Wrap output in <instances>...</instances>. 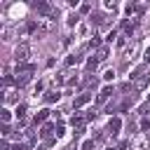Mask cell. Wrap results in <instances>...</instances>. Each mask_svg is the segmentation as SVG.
Returning a JSON list of instances; mask_svg holds the SVG:
<instances>
[{
  "mask_svg": "<svg viewBox=\"0 0 150 150\" xmlns=\"http://www.w3.org/2000/svg\"><path fill=\"white\" fill-rule=\"evenodd\" d=\"M28 56H30V47H28V42H21V45H16V49H14V59H16V63H23V61H28Z\"/></svg>",
  "mask_w": 150,
  "mask_h": 150,
  "instance_id": "6da1fadb",
  "label": "cell"
},
{
  "mask_svg": "<svg viewBox=\"0 0 150 150\" xmlns=\"http://www.w3.org/2000/svg\"><path fill=\"white\" fill-rule=\"evenodd\" d=\"M33 9H38L40 14H45V16H56V12L52 9V5L49 2H33Z\"/></svg>",
  "mask_w": 150,
  "mask_h": 150,
  "instance_id": "7a4b0ae2",
  "label": "cell"
},
{
  "mask_svg": "<svg viewBox=\"0 0 150 150\" xmlns=\"http://www.w3.org/2000/svg\"><path fill=\"white\" fill-rule=\"evenodd\" d=\"M91 101V94H80L77 98H73V108H82V105H87Z\"/></svg>",
  "mask_w": 150,
  "mask_h": 150,
  "instance_id": "3957f363",
  "label": "cell"
},
{
  "mask_svg": "<svg viewBox=\"0 0 150 150\" xmlns=\"http://www.w3.org/2000/svg\"><path fill=\"white\" fill-rule=\"evenodd\" d=\"M120 127H122V120H120V117H112V120L108 122V134H112V136H115V134L120 131Z\"/></svg>",
  "mask_w": 150,
  "mask_h": 150,
  "instance_id": "277c9868",
  "label": "cell"
},
{
  "mask_svg": "<svg viewBox=\"0 0 150 150\" xmlns=\"http://www.w3.org/2000/svg\"><path fill=\"white\" fill-rule=\"evenodd\" d=\"M52 134H56V127H54L52 122H47V124H42V129H40V136H42V138H49Z\"/></svg>",
  "mask_w": 150,
  "mask_h": 150,
  "instance_id": "5b68a950",
  "label": "cell"
},
{
  "mask_svg": "<svg viewBox=\"0 0 150 150\" xmlns=\"http://www.w3.org/2000/svg\"><path fill=\"white\" fill-rule=\"evenodd\" d=\"M110 94H112V87H110V84H105V87L101 89V94H98V98H96V101H98V103H103V101H108V98H110Z\"/></svg>",
  "mask_w": 150,
  "mask_h": 150,
  "instance_id": "8992f818",
  "label": "cell"
},
{
  "mask_svg": "<svg viewBox=\"0 0 150 150\" xmlns=\"http://www.w3.org/2000/svg\"><path fill=\"white\" fill-rule=\"evenodd\" d=\"M148 82H150V75H141V77H136L134 87H136V89H145V87H148Z\"/></svg>",
  "mask_w": 150,
  "mask_h": 150,
  "instance_id": "52a82bcc",
  "label": "cell"
},
{
  "mask_svg": "<svg viewBox=\"0 0 150 150\" xmlns=\"http://www.w3.org/2000/svg\"><path fill=\"white\" fill-rule=\"evenodd\" d=\"M47 117H49V110L45 108V110H40V112L35 115V120H33V124H35V127H38V124H45V120H47Z\"/></svg>",
  "mask_w": 150,
  "mask_h": 150,
  "instance_id": "ba28073f",
  "label": "cell"
},
{
  "mask_svg": "<svg viewBox=\"0 0 150 150\" xmlns=\"http://www.w3.org/2000/svg\"><path fill=\"white\" fill-rule=\"evenodd\" d=\"M28 80H30V73H19L16 75V87H26Z\"/></svg>",
  "mask_w": 150,
  "mask_h": 150,
  "instance_id": "9c48e42d",
  "label": "cell"
},
{
  "mask_svg": "<svg viewBox=\"0 0 150 150\" xmlns=\"http://www.w3.org/2000/svg\"><path fill=\"white\" fill-rule=\"evenodd\" d=\"M59 98H61L59 91H47V94H45V101H47V103H56Z\"/></svg>",
  "mask_w": 150,
  "mask_h": 150,
  "instance_id": "30bf717a",
  "label": "cell"
},
{
  "mask_svg": "<svg viewBox=\"0 0 150 150\" xmlns=\"http://www.w3.org/2000/svg\"><path fill=\"white\" fill-rule=\"evenodd\" d=\"M14 112H16V117H19V120H26V103H19Z\"/></svg>",
  "mask_w": 150,
  "mask_h": 150,
  "instance_id": "8fae6325",
  "label": "cell"
},
{
  "mask_svg": "<svg viewBox=\"0 0 150 150\" xmlns=\"http://www.w3.org/2000/svg\"><path fill=\"white\" fill-rule=\"evenodd\" d=\"M105 19H108L105 14H91V21H96L98 26H103V23H105Z\"/></svg>",
  "mask_w": 150,
  "mask_h": 150,
  "instance_id": "7c38bea8",
  "label": "cell"
},
{
  "mask_svg": "<svg viewBox=\"0 0 150 150\" xmlns=\"http://www.w3.org/2000/svg\"><path fill=\"white\" fill-rule=\"evenodd\" d=\"M108 54H110V49H108V47H101V49H98V54H96V59H98V61H103V59H108Z\"/></svg>",
  "mask_w": 150,
  "mask_h": 150,
  "instance_id": "4fadbf2b",
  "label": "cell"
},
{
  "mask_svg": "<svg viewBox=\"0 0 150 150\" xmlns=\"http://www.w3.org/2000/svg\"><path fill=\"white\" fill-rule=\"evenodd\" d=\"M0 117H2V122H5V124H7V122H9V120H12V112H9V110H7V108H2V110H0Z\"/></svg>",
  "mask_w": 150,
  "mask_h": 150,
  "instance_id": "5bb4252c",
  "label": "cell"
},
{
  "mask_svg": "<svg viewBox=\"0 0 150 150\" xmlns=\"http://www.w3.org/2000/svg\"><path fill=\"white\" fill-rule=\"evenodd\" d=\"M89 47H98V49H101V35H94V38L89 40Z\"/></svg>",
  "mask_w": 150,
  "mask_h": 150,
  "instance_id": "9a60e30c",
  "label": "cell"
},
{
  "mask_svg": "<svg viewBox=\"0 0 150 150\" xmlns=\"http://www.w3.org/2000/svg\"><path fill=\"white\" fill-rule=\"evenodd\" d=\"M80 61H82V59H80V56H75V54H73V56H68V59H66V63H68V66H77V63H80Z\"/></svg>",
  "mask_w": 150,
  "mask_h": 150,
  "instance_id": "2e32d148",
  "label": "cell"
},
{
  "mask_svg": "<svg viewBox=\"0 0 150 150\" xmlns=\"http://www.w3.org/2000/svg\"><path fill=\"white\" fill-rule=\"evenodd\" d=\"M98 66V59H87V70H96Z\"/></svg>",
  "mask_w": 150,
  "mask_h": 150,
  "instance_id": "e0dca14e",
  "label": "cell"
},
{
  "mask_svg": "<svg viewBox=\"0 0 150 150\" xmlns=\"http://www.w3.org/2000/svg\"><path fill=\"white\" fill-rule=\"evenodd\" d=\"M138 112H141V115H148V112H150V101H148V103H143V105L138 108Z\"/></svg>",
  "mask_w": 150,
  "mask_h": 150,
  "instance_id": "ac0fdd59",
  "label": "cell"
},
{
  "mask_svg": "<svg viewBox=\"0 0 150 150\" xmlns=\"http://www.w3.org/2000/svg\"><path fill=\"white\" fill-rule=\"evenodd\" d=\"M148 129H150V120L143 117V120H141V131H148Z\"/></svg>",
  "mask_w": 150,
  "mask_h": 150,
  "instance_id": "d6986e66",
  "label": "cell"
},
{
  "mask_svg": "<svg viewBox=\"0 0 150 150\" xmlns=\"http://www.w3.org/2000/svg\"><path fill=\"white\" fill-rule=\"evenodd\" d=\"M134 148H136V150H145V148H148V141H136Z\"/></svg>",
  "mask_w": 150,
  "mask_h": 150,
  "instance_id": "ffe728a7",
  "label": "cell"
},
{
  "mask_svg": "<svg viewBox=\"0 0 150 150\" xmlns=\"http://www.w3.org/2000/svg\"><path fill=\"white\" fill-rule=\"evenodd\" d=\"M91 148H94V138H89V141L82 143V150H91Z\"/></svg>",
  "mask_w": 150,
  "mask_h": 150,
  "instance_id": "44dd1931",
  "label": "cell"
},
{
  "mask_svg": "<svg viewBox=\"0 0 150 150\" xmlns=\"http://www.w3.org/2000/svg\"><path fill=\"white\" fill-rule=\"evenodd\" d=\"M112 77H115V70H105V75H103V80H105V82H110Z\"/></svg>",
  "mask_w": 150,
  "mask_h": 150,
  "instance_id": "7402d4cb",
  "label": "cell"
},
{
  "mask_svg": "<svg viewBox=\"0 0 150 150\" xmlns=\"http://www.w3.org/2000/svg\"><path fill=\"white\" fill-rule=\"evenodd\" d=\"M80 19H77V14H73V16H68V26H75Z\"/></svg>",
  "mask_w": 150,
  "mask_h": 150,
  "instance_id": "603a6c76",
  "label": "cell"
},
{
  "mask_svg": "<svg viewBox=\"0 0 150 150\" xmlns=\"http://www.w3.org/2000/svg\"><path fill=\"white\" fill-rule=\"evenodd\" d=\"M42 89H45V84H42V82H38V84H35V87H33V91H35V96H38V94H40V91H42Z\"/></svg>",
  "mask_w": 150,
  "mask_h": 150,
  "instance_id": "cb8c5ba5",
  "label": "cell"
},
{
  "mask_svg": "<svg viewBox=\"0 0 150 150\" xmlns=\"http://www.w3.org/2000/svg\"><path fill=\"white\" fill-rule=\"evenodd\" d=\"M9 134H12V129H9V124H2V136H5V138H7V136H9Z\"/></svg>",
  "mask_w": 150,
  "mask_h": 150,
  "instance_id": "d4e9b609",
  "label": "cell"
},
{
  "mask_svg": "<svg viewBox=\"0 0 150 150\" xmlns=\"http://www.w3.org/2000/svg\"><path fill=\"white\" fill-rule=\"evenodd\" d=\"M26 28L33 33V30H38V23H35V21H28V26H26Z\"/></svg>",
  "mask_w": 150,
  "mask_h": 150,
  "instance_id": "484cf974",
  "label": "cell"
},
{
  "mask_svg": "<svg viewBox=\"0 0 150 150\" xmlns=\"http://www.w3.org/2000/svg\"><path fill=\"white\" fill-rule=\"evenodd\" d=\"M12 150H28V145H26V143H16Z\"/></svg>",
  "mask_w": 150,
  "mask_h": 150,
  "instance_id": "4316f807",
  "label": "cell"
},
{
  "mask_svg": "<svg viewBox=\"0 0 150 150\" xmlns=\"http://www.w3.org/2000/svg\"><path fill=\"white\" fill-rule=\"evenodd\" d=\"M105 9H112V12H115V9H117V5H115V2H105Z\"/></svg>",
  "mask_w": 150,
  "mask_h": 150,
  "instance_id": "83f0119b",
  "label": "cell"
},
{
  "mask_svg": "<svg viewBox=\"0 0 150 150\" xmlns=\"http://www.w3.org/2000/svg\"><path fill=\"white\" fill-rule=\"evenodd\" d=\"M89 9H91L89 5H82V7H80V12H82V14H89Z\"/></svg>",
  "mask_w": 150,
  "mask_h": 150,
  "instance_id": "f1b7e54d",
  "label": "cell"
},
{
  "mask_svg": "<svg viewBox=\"0 0 150 150\" xmlns=\"http://www.w3.org/2000/svg\"><path fill=\"white\" fill-rule=\"evenodd\" d=\"M115 38H117V33H115V30H110V33H108V42H112Z\"/></svg>",
  "mask_w": 150,
  "mask_h": 150,
  "instance_id": "f546056e",
  "label": "cell"
},
{
  "mask_svg": "<svg viewBox=\"0 0 150 150\" xmlns=\"http://www.w3.org/2000/svg\"><path fill=\"white\" fill-rule=\"evenodd\" d=\"M63 131H66V129H63V124H59V127H56V136H63Z\"/></svg>",
  "mask_w": 150,
  "mask_h": 150,
  "instance_id": "4dcf8cb0",
  "label": "cell"
},
{
  "mask_svg": "<svg viewBox=\"0 0 150 150\" xmlns=\"http://www.w3.org/2000/svg\"><path fill=\"white\" fill-rule=\"evenodd\" d=\"M145 63H150V47L145 49Z\"/></svg>",
  "mask_w": 150,
  "mask_h": 150,
  "instance_id": "1f68e13d",
  "label": "cell"
}]
</instances>
